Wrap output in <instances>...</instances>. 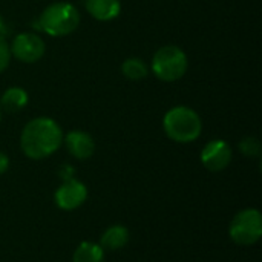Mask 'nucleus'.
<instances>
[{
    "mask_svg": "<svg viewBox=\"0 0 262 262\" xmlns=\"http://www.w3.org/2000/svg\"><path fill=\"white\" fill-rule=\"evenodd\" d=\"M63 143L61 127L48 117L31 120L21 130L20 147L31 160H43L58 150Z\"/></svg>",
    "mask_w": 262,
    "mask_h": 262,
    "instance_id": "obj_1",
    "label": "nucleus"
},
{
    "mask_svg": "<svg viewBox=\"0 0 262 262\" xmlns=\"http://www.w3.org/2000/svg\"><path fill=\"white\" fill-rule=\"evenodd\" d=\"M163 127L166 135L177 143H192L203 130L201 117L187 106H175L164 115Z\"/></svg>",
    "mask_w": 262,
    "mask_h": 262,
    "instance_id": "obj_2",
    "label": "nucleus"
},
{
    "mask_svg": "<svg viewBox=\"0 0 262 262\" xmlns=\"http://www.w3.org/2000/svg\"><path fill=\"white\" fill-rule=\"evenodd\" d=\"M80 14L77 8L66 2H55L45 8L40 15V28L52 37H63L78 28Z\"/></svg>",
    "mask_w": 262,
    "mask_h": 262,
    "instance_id": "obj_3",
    "label": "nucleus"
},
{
    "mask_svg": "<svg viewBox=\"0 0 262 262\" xmlns=\"http://www.w3.org/2000/svg\"><path fill=\"white\" fill-rule=\"evenodd\" d=\"M189 61L186 52L173 45L160 48L152 58V71L161 81H177L187 71Z\"/></svg>",
    "mask_w": 262,
    "mask_h": 262,
    "instance_id": "obj_4",
    "label": "nucleus"
},
{
    "mask_svg": "<svg viewBox=\"0 0 262 262\" xmlns=\"http://www.w3.org/2000/svg\"><path fill=\"white\" fill-rule=\"evenodd\" d=\"M230 238L239 246H253L262 236V215L258 209H246L235 215L229 229Z\"/></svg>",
    "mask_w": 262,
    "mask_h": 262,
    "instance_id": "obj_5",
    "label": "nucleus"
},
{
    "mask_svg": "<svg viewBox=\"0 0 262 262\" xmlns=\"http://www.w3.org/2000/svg\"><path fill=\"white\" fill-rule=\"evenodd\" d=\"M11 55H14L21 63H35L45 54V41L31 32H21L14 37L9 45Z\"/></svg>",
    "mask_w": 262,
    "mask_h": 262,
    "instance_id": "obj_6",
    "label": "nucleus"
},
{
    "mask_svg": "<svg viewBox=\"0 0 262 262\" xmlns=\"http://www.w3.org/2000/svg\"><path fill=\"white\" fill-rule=\"evenodd\" d=\"M232 161V149L223 140L209 141L201 152V163L210 172H221Z\"/></svg>",
    "mask_w": 262,
    "mask_h": 262,
    "instance_id": "obj_7",
    "label": "nucleus"
},
{
    "mask_svg": "<svg viewBox=\"0 0 262 262\" xmlns=\"http://www.w3.org/2000/svg\"><path fill=\"white\" fill-rule=\"evenodd\" d=\"M88 198V189L83 183L77 181V180H66L57 190L54 195L55 204L61 209V210H75L80 206H83V203Z\"/></svg>",
    "mask_w": 262,
    "mask_h": 262,
    "instance_id": "obj_8",
    "label": "nucleus"
},
{
    "mask_svg": "<svg viewBox=\"0 0 262 262\" xmlns=\"http://www.w3.org/2000/svg\"><path fill=\"white\" fill-rule=\"evenodd\" d=\"M63 141L68 152L77 160H88L95 152L94 138L84 130H71Z\"/></svg>",
    "mask_w": 262,
    "mask_h": 262,
    "instance_id": "obj_9",
    "label": "nucleus"
},
{
    "mask_svg": "<svg viewBox=\"0 0 262 262\" xmlns=\"http://www.w3.org/2000/svg\"><path fill=\"white\" fill-rule=\"evenodd\" d=\"M86 11L100 21H109L120 15V0H84Z\"/></svg>",
    "mask_w": 262,
    "mask_h": 262,
    "instance_id": "obj_10",
    "label": "nucleus"
},
{
    "mask_svg": "<svg viewBox=\"0 0 262 262\" xmlns=\"http://www.w3.org/2000/svg\"><path fill=\"white\" fill-rule=\"evenodd\" d=\"M127 243H129V230L120 224L107 227L100 238V247L106 252L120 250Z\"/></svg>",
    "mask_w": 262,
    "mask_h": 262,
    "instance_id": "obj_11",
    "label": "nucleus"
},
{
    "mask_svg": "<svg viewBox=\"0 0 262 262\" xmlns=\"http://www.w3.org/2000/svg\"><path fill=\"white\" fill-rule=\"evenodd\" d=\"M28 100H29V97H28V92L25 89L12 86L3 92V95L0 98V109L6 111L9 114L18 112L28 104Z\"/></svg>",
    "mask_w": 262,
    "mask_h": 262,
    "instance_id": "obj_12",
    "label": "nucleus"
},
{
    "mask_svg": "<svg viewBox=\"0 0 262 262\" xmlns=\"http://www.w3.org/2000/svg\"><path fill=\"white\" fill-rule=\"evenodd\" d=\"M72 262H104V250L100 244L84 241L75 249Z\"/></svg>",
    "mask_w": 262,
    "mask_h": 262,
    "instance_id": "obj_13",
    "label": "nucleus"
},
{
    "mask_svg": "<svg viewBox=\"0 0 262 262\" xmlns=\"http://www.w3.org/2000/svg\"><path fill=\"white\" fill-rule=\"evenodd\" d=\"M121 72L129 80H143L144 77H147L149 68H147V64L141 58L132 57V58H126L123 61Z\"/></svg>",
    "mask_w": 262,
    "mask_h": 262,
    "instance_id": "obj_14",
    "label": "nucleus"
},
{
    "mask_svg": "<svg viewBox=\"0 0 262 262\" xmlns=\"http://www.w3.org/2000/svg\"><path fill=\"white\" fill-rule=\"evenodd\" d=\"M239 150L246 157H258L261 154V143L255 137H246L239 143Z\"/></svg>",
    "mask_w": 262,
    "mask_h": 262,
    "instance_id": "obj_15",
    "label": "nucleus"
},
{
    "mask_svg": "<svg viewBox=\"0 0 262 262\" xmlns=\"http://www.w3.org/2000/svg\"><path fill=\"white\" fill-rule=\"evenodd\" d=\"M11 61V51H9V45L5 40V37H0V72L5 71L8 68Z\"/></svg>",
    "mask_w": 262,
    "mask_h": 262,
    "instance_id": "obj_16",
    "label": "nucleus"
},
{
    "mask_svg": "<svg viewBox=\"0 0 262 262\" xmlns=\"http://www.w3.org/2000/svg\"><path fill=\"white\" fill-rule=\"evenodd\" d=\"M8 167H9V158L3 152H0V175L5 173L8 170Z\"/></svg>",
    "mask_w": 262,
    "mask_h": 262,
    "instance_id": "obj_17",
    "label": "nucleus"
},
{
    "mask_svg": "<svg viewBox=\"0 0 262 262\" xmlns=\"http://www.w3.org/2000/svg\"><path fill=\"white\" fill-rule=\"evenodd\" d=\"M8 32V26H6V21H5V18L2 17V14H0V37H5V34Z\"/></svg>",
    "mask_w": 262,
    "mask_h": 262,
    "instance_id": "obj_18",
    "label": "nucleus"
},
{
    "mask_svg": "<svg viewBox=\"0 0 262 262\" xmlns=\"http://www.w3.org/2000/svg\"><path fill=\"white\" fill-rule=\"evenodd\" d=\"M0 118H2V109H0Z\"/></svg>",
    "mask_w": 262,
    "mask_h": 262,
    "instance_id": "obj_19",
    "label": "nucleus"
}]
</instances>
